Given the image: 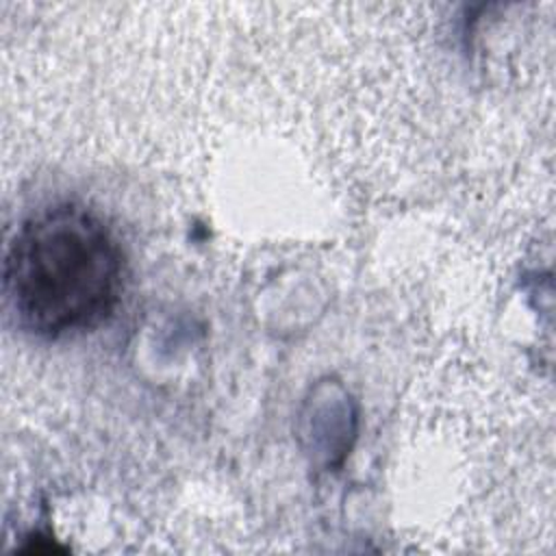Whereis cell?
<instances>
[{"instance_id": "cell-1", "label": "cell", "mask_w": 556, "mask_h": 556, "mask_svg": "<svg viewBox=\"0 0 556 556\" xmlns=\"http://www.w3.org/2000/svg\"><path fill=\"white\" fill-rule=\"evenodd\" d=\"M124 254L109 226L78 204L35 213L4 258V295L17 324L43 339L91 330L113 315Z\"/></svg>"}]
</instances>
